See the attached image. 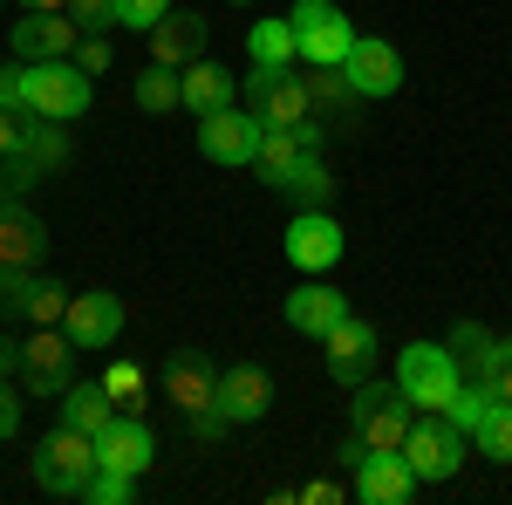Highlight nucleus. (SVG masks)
<instances>
[{
	"instance_id": "1",
	"label": "nucleus",
	"mask_w": 512,
	"mask_h": 505,
	"mask_svg": "<svg viewBox=\"0 0 512 505\" xmlns=\"http://www.w3.org/2000/svg\"><path fill=\"white\" fill-rule=\"evenodd\" d=\"M239 103L267 123V130H308L315 123V110H308V76H294V62H246Z\"/></svg>"
},
{
	"instance_id": "2",
	"label": "nucleus",
	"mask_w": 512,
	"mask_h": 505,
	"mask_svg": "<svg viewBox=\"0 0 512 505\" xmlns=\"http://www.w3.org/2000/svg\"><path fill=\"white\" fill-rule=\"evenodd\" d=\"M28 471H35V485L48 492V499H82V485L96 478V437H82V430L55 424V430L35 444Z\"/></svg>"
},
{
	"instance_id": "3",
	"label": "nucleus",
	"mask_w": 512,
	"mask_h": 505,
	"mask_svg": "<svg viewBox=\"0 0 512 505\" xmlns=\"http://www.w3.org/2000/svg\"><path fill=\"white\" fill-rule=\"evenodd\" d=\"M410 410H417V403H410L396 383H369V376H362V383L349 389V430L369 444V451H403V437H410V424H417Z\"/></svg>"
},
{
	"instance_id": "4",
	"label": "nucleus",
	"mask_w": 512,
	"mask_h": 505,
	"mask_svg": "<svg viewBox=\"0 0 512 505\" xmlns=\"http://www.w3.org/2000/svg\"><path fill=\"white\" fill-rule=\"evenodd\" d=\"M396 389L417 403V410H451L458 389H465V369L444 342H403V362H396Z\"/></svg>"
},
{
	"instance_id": "5",
	"label": "nucleus",
	"mask_w": 512,
	"mask_h": 505,
	"mask_svg": "<svg viewBox=\"0 0 512 505\" xmlns=\"http://www.w3.org/2000/svg\"><path fill=\"white\" fill-rule=\"evenodd\" d=\"M287 21H294V55H301L308 69H342V62H349L355 28H349V14H342L335 0H294Z\"/></svg>"
},
{
	"instance_id": "6",
	"label": "nucleus",
	"mask_w": 512,
	"mask_h": 505,
	"mask_svg": "<svg viewBox=\"0 0 512 505\" xmlns=\"http://www.w3.org/2000/svg\"><path fill=\"white\" fill-rule=\"evenodd\" d=\"M28 110L48 123H82L96 103V76H82L76 55H55V62H28Z\"/></svg>"
},
{
	"instance_id": "7",
	"label": "nucleus",
	"mask_w": 512,
	"mask_h": 505,
	"mask_svg": "<svg viewBox=\"0 0 512 505\" xmlns=\"http://www.w3.org/2000/svg\"><path fill=\"white\" fill-rule=\"evenodd\" d=\"M76 342L62 335V328H28L21 335V362H14V383L28 389V396H41V403H55L62 389L76 383Z\"/></svg>"
},
{
	"instance_id": "8",
	"label": "nucleus",
	"mask_w": 512,
	"mask_h": 505,
	"mask_svg": "<svg viewBox=\"0 0 512 505\" xmlns=\"http://www.w3.org/2000/svg\"><path fill=\"white\" fill-rule=\"evenodd\" d=\"M76 287L48 280L41 267H0V321H21V328H62Z\"/></svg>"
},
{
	"instance_id": "9",
	"label": "nucleus",
	"mask_w": 512,
	"mask_h": 505,
	"mask_svg": "<svg viewBox=\"0 0 512 505\" xmlns=\"http://www.w3.org/2000/svg\"><path fill=\"white\" fill-rule=\"evenodd\" d=\"M164 403L198 424V417H219V362L205 349H171L164 355Z\"/></svg>"
},
{
	"instance_id": "10",
	"label": "nucleus",
	"mask_w": 512,
	"mask_h": 505,
	"mask_svg": "<svg viewBox=\"0 0 512 505\" xmlns=\"http://www.w3.org/2000/svg\"><path fill=\"white\" fill-rule=\"evenodd\" d=\"M465 430L451 424L444 410H424L417 424H410V437H403V458H410V471L424 478V485H444V478H458V465H465Z\"/></svg>"
},
{
	"instance_id": "11",
	"label": "nucleus",
	"mask_w": 512,
	"mask_h": 505,
	"mask_svg": "<svg viewBox=\"0 0 512 505\" xmlns=\"http://www.w3.org/2000/svg\"><path fill=\"white\" fill-rule=\"evenodd\" d=\"M280 246H287L294 273H328L342 253H349V233H342V219H335L328 205H301V212L287 219Z\"/></svg>"
},
{
	"instance_id": "12",
	"label": "nucleus",
	"mask_w": 512,
	"mask_h": 505,
	"mask_svg": "<svg viewBox=\"0 0 512 505\" xmlns=\"http://www.w3.org/2000/svg\"><path fill=\"white\" fill-rule=\"evenodd\" d=\"M260 137H267V123L253 117L246 103L198 117V151L212 157V164H226V171H253V157H260Z\"/></svg>"
},
{
	"instance_id": "13",
	"label": "nucleus",
	"mask_w": 512,
	"mask_h": 505,
	"mask_svg": "<svg viewBox=\"0 0 512 505\" xmlns=\"http://www.w3.org/2000/svg\"><path fill=\"white\" fill-rule=\"evenodd\" d=\"M308 110H315L321 137H355L369 96L349 82V69H308Z\"/></svg>"
},
{
	"instance_id": "14",
	"label": "nucleus",
	"mask_w": 512,
	"mask_h": 505,
	"mask_svg": "<svg viewBox=\"0 0 512 505\" xmlns=\"http://www.w3.org/2000/svg\"><path fill=\"white\" fill-rule=\"evenodd\" d=\"M62 335H69L76 349H110V342L123 335V301L110 294V287H82V294H69Z\"/></svg>"
},
{
	"instance_id": "15",
	"label": "nucleus",
	"mask_w": 512,
	"mask_h": 505,
	"mask_svg": "<svg viewBox=\"0 0 512 505\" xmlns=\"http://www.w3.org/2000/svg\"><path fill=\"white\" fill-rule=\"evenodd\" d=\"M417 485H424V478L410 471L403 451H369V458L349 471V492L362 505H410V499H417Z\"/></svg>"
},
{
	"instance_id": "16",
	"label": "nucleus",
	"mask_w": 512,
	"mask_h": 505,
	"mask_svg": "<svg viewBox=\"0 0 512 505\" xmlns=\"http://www.w3.org/2000/svg\"><path fill=\"white\" fill-rule=\"evenodd\" d=\"M96 465L123 471V478H144V471L158 465V437H151V424H144L137 410H117V424L96 437Z\"/></svg>"
},
{
	"instance_id": "17",
	"label": "nucleus",
	"mask_w": 512,
	"mask_h": 505,
	"mask_svg": "<svg viewBox=\"0 0 512 505\" xmlns=\"http://www.w3.org/2000/svg\"><path fill=\"white\" fill-rule=\"evenodd\" d=\"M321 349H328V376H335L342 389H355L369 369H376V349H383V342H376V328H369L362 314H342V321L321 335Z\"/></svg>"
},
{
	"instance_id": "18",
	"label": "nucleus",
	"mask_w": 512,
	"mask_h": 505,
	"mask_svg": "<svg viewBox=\"0 0 512 505\" xmlns=\"http://www.w3.org/2000/svg\"><path fill=\"white\" fill-rule=\"evenodd\" d=\"M274 410V376L260 369V362H233V369H219V417L233 430L260 424Z\"/></svg>"
},
{
	"instance_id": "19",
	"label": "nucleus",
	"mask_w": 512,
	"mask_h": 505,
	"mask_svg": "<svg viewBox=\"0 0 512 505\" xmlns=\"http://www.w3.org/2000/svg\"><path fill=\"white\" fill-rule=\"evenodd\" d=\"M349 82L369 96V103H383V96H396L403 89V48L396 41H383V35H355V48H349Z\"/></svg>"
},
{
	"instance_id": "20",
	"label": "nucleus",
	"mask_w": 512,
	"mask_h": 505,
	"mask_svg": "<svg viewBox=\"0 0 512 505\" xmlns=\"http://www.w3.org/2000/svg\"><path fill=\"white\" fill-rule=\"evenodd\" d=\"M48 219H41L28 198H7L0 205V267H41L48 260Z\"/></svg>"
},
{
	"instance_id": "21",
	"label": "nucleus",
	"mask_w": 512,
	"mask_h": 505,
	"mask_svg": "<svg viewBox=\"0 0 512 505\" xmlns=\"http://www.w3.org/2000/svg\"><path fill=\"white\" fill-rule=\"evenodd\" d=\"M76 14H21L14 28H7V48L21 55V62H55V55H76Z\"/></svg>"
},
{
	"instance_id": "22",
	"label": "nucleus",
	"mask_w": 512,
	"mask_h": 505,
	"mask_svg": "<svg viewBox=\"0 0 512 505\" xmlns=\"http://www.w3.org/2000/svg\"><path fill=\"white\" fill-rule=\"evenodd\" d=\"M280 314H287V328H294V335L321 342V335L349 314V294H342V287H328V280H301V287L287 294V308H280Z\"/></svg>"
},
{
	"instance_id": "23",
	"label": "nucleus",
	"mask_w": 512,
	"mask_h": 505,
	"mask_svg": "<svg viewBox=\"0 0 512 505\" xmlns=\"http://www.w3.org/2000/svg\"><path fill=\"white\" fill-rule=\"evenodd\" d=\"M151 62H171V69H185V62H198L205 55V41H212V21L205 14H192V7H171L158 28H151Z\"/></svg>"
},
{
	"instance_id": "24",
	"label": "nucleus",
	"mask_w": 512,
	"mask_h": 505,
	"mask_svg": "<svg viewBox=\"0 0 512 505\" xmlns=\"http://www.w3.org/2000/svg\"><path fill=\"white\" fill-rule=\"evenodd\" d=\"M55 410H62V424L69 430H82V437H103V430L117 424V403H110V389H103V376L96 383H69L62 396H55Z\"/></svg>"
},
{
	"instance_id": "25",
	"label": "nucleus",
	"mask_w": 512,
	"mask_h": 505,
	"mask_svg": "<svg viewBox=\"0 0 512 505\" xmlns=\"http://www.w3.org/2000/svg\"><path fill=\"white\" fill-rule=\"evenodd\" d=\"M239 103V76L226 69V62H185V110L192 117H212V110H233Z\"/></svg>"
},
{
	"instance_id": "26",
	"label": "nucleus",
	"mask_w": 512,
	"mask_h": 505,
	"mask_svg": "<svg viewBox=\"0 0 512 505\" xmlns=\"http://www.w3.org/2000/svg\"><path fill=\"white\" fill-rule=\"evenodd\" d=\"M130 96H137L144 117H171V110H185V69H171V62H144V69L130 76Z\"/></svg>"
},
{
	"instance_id": "27",
	"label": "nucleus",
	"mask_w": 512,
	"mask_h": 505,
	"mask_svg": "<svg viewBox=\"0 0 512 505\" xmlns=\"http://www.w3.org/2000/svg\"><path fill=\"white\" fill-rule=\"evenodd\" d=\"M274 192L287 198L294 212H301V205H328V198H335V178H328V164H321L315 151H301V157H294V164L274 178Z\"/></svg>"
},
{
	"instance_id": "28",
	"label": "nucleus",
	"mask_w": 512,
	"mask_h": 505,
	"mask_svg": "<svg viewBox=\"0 0 512 505\" xmlns=\"http://www.w3.org/2000/svg\"><path fill=\"white\" fill-rule=\"evenodd\" d=\"M444 349L458 355V369H465V383H485V376H492V349H499V335H492L485 321H458ZM485 389H492V383H485Z\"/></svg>"
},
{
	"instance_id": "29",
	"label": "nucleus",
	"mask_w": 512,
	"mask_h": 505,
	"mask_svg": "<svg viewBox=\"0 0 512 505\" xmlns=\"http://www.w3.org/2000/svg\"><path fill=\"white\" fill-rule=\"evenodd\" d=\"M472 444H478V458H492V465H512V403H506V396H499V403L478 417Z\"/></svg>"
},
{
	"instance_id": "30",
	"label": "nucleus",
	"mask_w": 512,
	"mask_h": 505,
	"mask_svg": "<svg viewBox=\"0 0 512 505\" xmlns=\"http://www.w3.org/2000/svg\"><path fill=\"white\" fill-rule=\"evenodd\" d=\"M246 62H301V55H294V21H287V14H280V21H253Z\"/></svg>"
},
{
	"instance_id": "31",
	"label": "nucleus",
	"mask_w": 512,
	"mask_h": 505,
	"mask_svg": "<svg viewBox=\"0 0 512 505\" xmlns=\"http://www.w3.org/2000/svg\"><path fill=\"white\" fill-rule=\"evenodd\" d=\"M28 157H35L41 171H62V164L76 157V144H69V123L35 117V130H28Z\"/></svg>"
},
{
	"instance_id": "32",
	"label": "nucleus",
	"mask_w": 512,
	"mask_h": 505,
	"mask_svg": "<svg viewBox=\"0 0 512 505\" xmlns=\"http://www.w3.org/2000/svg\"><path fill=\"white\" fill-rule=\"evenodd\" d=\"M301 151H308V144H301L294 130H267V137H260V157H253V178H260V185H274V178H280V171H287Z\"/></svg>"
},
{
	"instance_id": "33",
	"label": "nucleus",
	"mask_w": 512,
	"mask_h": 505,
	"mask_svg": "<svg viewBox=\"0 0 512 505\" xmlns=\"http://www.w3.org/2000/svg\"><path fill=\"white\" fill-rule=\"evenodd\" d=\"M103 389H110L117 410H137V417H144V389H151V376H144L137 362H110V369H103Z\"/></svg>"
},
{
	"instance_id": "34",
	"label": "nucleus",
	"mask_w": 512,
	"mask_h": 505,
	"mask_svg": "<svg viewBox=\"0 0 512 505\" xmlns=\"http://www.w3.org/2000/svg\"><path fill=\"white\" fill-rule=\"evenodd\" d=\"M164 14H171V0H110V28H130V35H151Z\"/></svg>"
},
{
	"instance_id": "35",
	"label": "nucleus",
	"mask_w": 512,
	"mask_h": 505,
	"mask_svg": "<svg viewBox=\"0 0 512 505\" xmlns=\"http://www.w3.org/2000/svg\"><path fill=\"white\" fill-rule=\"evenodd\" d=\"M41 178H48V171H41L28 151H7V157H0V192H7V198H28Z\"/></svg>"
},
{
	"instance_id": "36",
	"label": "nucleus",
	"mask_w": 512,
	"mask_h": 505,
	"mask_svg": "<svg viewBox=\"0 0 512 505\" xmlns=\"http://www.w3.org/2000/svg\"><path fill=\"white\" fill-rule=\"evenodd\" d=\"M137 499V478H123V471H103L96 465V478L82 485V505H130Z\"/></svg>"
},
{
	"instance_id": "37",
	"label": "nucleus",
	"mask_w": 512,
	"mask_h": 505,
	"mask_svg": "<svg viewBox=\"0 0 512 505\" xmlns=\"http://www.w3.org/2000/svg\"><path fill=\"white\" fill-rule=\"evenodd\" d=\"M492 403H499V396H492V389H485V383H465V389H458V403H451L444 417H451V424H458V430H465V437H472V430H478V417H485Z\"/></svg>"
},
{
	"instance_id": "38",
	"label": "nucleus",
	"mask_w": 512,
	"mask_h": 505,
	"mask_svg": "<svg viewBox=\"0 0 512 505\" xmlns=\"http://www.w3.org/2000/svg\"><path fill=\"white\" fill-rule=\"evenodd\" d=\"M110 62H117V41H110V35H82L76 41V69H82V76H103Z\"/></svg>"
},
{
	"instance_id": "39",
	"label": "nucleus",
	"mask_w": 512,
	"mask_h": 505,
	"mask_svg": "<svg viewBox=\"0 0 512 505\" xmlns=\"http://www.w3.org/2000/svg\"><path fill=\"white\" fill-rule=\"evenodd\" d=\"M28 62H21V55H14V62H7V69H0V110H28Z\"/></svg>"
},
{
	"instance_id": "40",
	"label": "nucleus",
	"mask_w": 512,
	"mask_h": 505,
	"mask_svg": "<svg viewBox=\"0 0 512 505\" xmlns=\"http://www.w3.org/2000/svg\"><path fill=\"white\" fill-rule=\"evenodd\" d=\"M28 130H35V110H0V157L28 151Z\"/></svg>"
},
{
	"instance_id": "41",
	"label": "nucleus",
	"mask_w": 512,
	"mask_h": 505,
	"mask_svg": "<svg viewBox=\"0 0 512 505\" xmlns=\"http://www.w3.org/2000/svg\"><path fill=\"white\" fill-rule=\"evenodd\" d=\"M21 410H28V403H21V383H14V376H0V444L21 430Z\"/></svg>"
},
{
	"instance_id": "42",
	"label": "nucleus",
	"mask_w": 512,
	"mask_h": 505,
	"mask_svg": "<svg viewBox=\"0 0 512 505\" xmlns=\"http://www.w3.org/2000/svg\"><path fill=\"white\" fill-rule=\"evenodd\" d=\"M69 14L82 35H110V0H69Z\"/></svg>"
},
{
	"instance_id": "43",
	"label": "nucleus",
	"mask_w": 512,
	"mask_h": 505,
	"mask_svg": "<svg viewBox=\"0 0 512 505\" xmlns=\"http://www.w3.org/2000/svg\"><path fill=\"white\" fill-rule=\"evenodd\" d=\"M485 383H492V396H506V403H512V335H499V349H492V376H485Z\"/></svg>"
},
{
	"instance_id": "44",
	"label": "nucleus",
	"mask_w": 512,
	"mask_h": 505,
	"mask_svg": "<svg viewBox=\"0 0 512 505\" xmlns=\"http://www.w3.org/2000/svg\"><path fill=\"white\" fill-rule=\"evenodd\" d=\"M294 499H301V505H342V499H355V492L342 485V478H315V485H301Z\"/></svg>"
},
{
	"instance_id": "45",
	"label": "nucleus",
	"mask_w": 512,
	"mask_h": 505,
	"mask_svg": "<svg viewBox=\"0 0 512 505\" xmlns=\"http://www.w3.org/2000/svg\"><path fill=\"white\" fill-rule=\"evenodd\" d=\"M14 362H21V335H7V342H0V376H14Z\"/></svg>"
},
{
	"instance_id": "46",
	"label": "nucleus",
	"mask_w": 512,
	"mask_h": 505,
	"mask_svg": "<svg viewBox=\"0 0 512 505\" xmlns=\"http://www.w3.org/2000/svg\"><path fill=\"white\" fill-rule=\"evenodd\" d=\"M21 14H69V0H21Z\"/></svg>"
},
{
	"instance_id": "47",
	"label": "nucleus",
	"mask_w": 512,
	"mask_h": 505,
	"mask_svg": "<svg viewBox=\"0 0 512 505\" xmlns=\"http://www.w3.org/2000/svg\"><path fill=\"white\" fill-rule=\"evenodd\" d=\"M233 7H253V0H233Z\"/></svg>"
},
{
	"instance_id": "48",
	"label": "nucleus",
	"mask_w": 512,
	"mask_h": 505,
	"mask_svg": "<svg viewBox=\"0 0 512 505\" xmlns=\"http://www.w3.org/2000/svg\"><path fill=\"white\" fill-rule=\"evenodd\" d=\"M0 205H7V192H0Z\"/></svg>"
}]
</instances>
